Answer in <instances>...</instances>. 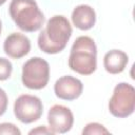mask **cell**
I'll return each instance as SVG.
<instances>
[{
  "instance_id": "1",
  "label": "cell",
  "mask_w": 135,
  "mask_h": 135,
  "mask_svg": "<svg viewBox=\"0 0 135 135\" xmlns=\"http://www.w3.org/2000/svg\"><path fill=\"white\" fill-rule=\"evenodd\" d=\"M72 36L70 21L62 15H56L49 19L45 27L38 36V46L46 54L61 52Z\"/></svg>"
},
{
  "instance_id": "2",
  "label": "cell",
  "mask_w": 135,
  "mask_h": 135,
  "mask_svg": "<svg viewBox=\"0 0 135 135\" xmlns=\"http://www.w3.org/2000/svg\"><path fill=\"white\" fill-rule=\"evenodd\" d=\"M97 49L94 40L88 36L78 37L71 49L69 66L81 75H91L97 66Z\"/></svg>"
},
{
  "instance_id": "3",
  "label": "cell",
  "mask_w": 135,
  "mask_h": 135,
  "mask_svg": "<svg viewBox=\"0 0 135 135\" xmlns=\"http://www.w3.org/2000/svg\"><path fill=\"white\" fill-rule=\"evenodd\" d=\"M9 15L20 30L28 33L40 30L44 21V16L35 0H12Z\"/></svg>"
},
{
  "instance_id": "4",
  "label": "cell",
  "mask_w": 135,
  "mask_h": 135,
  "mask_svg": "<svg viewBox=\"0 0 135 135\" xmlns=\"http://www.w3.org/2000/svg\"><path fill=\"white\" fill-rule=\"evenodd\" d=\"M135 109V90L127 82L118 83L109 101L110 113L119 118L130 116Z\"/></svg>"
},
{
  "instance_id": "5",
  "label": "cell",
  "mask_w": 135,
  "mask_h": 135,
  "mask_svg": "<svg viewBox=\"0 0 135 135\" xmlns=\"http://www.w3.org/2000/svg\"><path fill=\"white\" fill-rule=\"evenodd\" d=\"M50 79V65L40 58L33 57L22 66V82L31 90L43 89Z\"/></svg>"
},
{
  "instance_id": "6",
  "label": "cell",
  "mask_w": 135,
  "mask_h": 135,
  "mask_svg": "<svg viewBox=\"0 0 135 135\" xmlns=\"http://www.w3.org/2000/svg\"><path fill=\"white\" fill-rule=\"evenodd\" d=\"M43 112V105L37 96L20 95L14 103V113L18 120L23 123H32L38 120Z\"/></svg>"
},
{
  "instance_id": "7",
  "label": "cell",
  "mask_w": 135,
  "mask_h": 135,
  "mask_svg": "<svg viewBox=\"0 0 135 135\" xmlns=\"http://www.w3.org/2000/svg\"><path fill=\"white\" fill-rule=\"evenodd\" d=\"M47 121L53 133L64 134L72 129L74 116L69 108L62 104H55L49 111Z\"/></svg>"
},
{
  "instance_id": "8",
  "label": "cell",
  "mask_w": 135,
  "mask_h": 135,
  "mask_svg": "<svg viewBox=\"0 0 135 135\" xmlns=\"http://www.w3.org/2000/svg\"><path fill=\"white\" fill-rule=\"evenodd\" d=\"M83 90L82 82L73 76H62L54 84L56 96L63 100L77 99Z\"/></svg>"
},
{
  "instance_id": "9",
  "label": "cell",
  "mask_w": 135,
  "mask_h": 135,
  "mask_svg": "<svg viewBox=\"0 0 135 135\" xmlns=\"http://www.w3.org/2000/svg\"><path fill=\"white\" fill-rule=\"evenodd\" d=\"M3 50L8 57L20 59L28 54L31 50V41L23 34L12 33L4 40Z\"/></svg>"
},
{
  "instance_id": "10",
  "label": "cell",
  "mask_w": 135,
  "mask_h": 135,
  "mask_svg": "<svg viewBox=\"0 0 135 135\" xmlns=\"http://www.w3.org/2000/svg\"><path fill=\"white\" fill-rule=\"evenodd\" d=\"M72 21L77 28L88 31L92 28L96 22V13L92 6L88 4H80L73 9Z\"/></svg>"
},
{
  "instance_id": "11",
  "label": "cell",
  "mask_w": 135,
  "mask_h": 135,
  "mask_svg": "<svg viewBox=\"0 0 135 135\" xmlns=\"http://www.w3.org/2000/svg\"><path fill=\"white\" fill-rule=\"evenodd\" d=\"M128 61V55L120 50H111L103 57L104 69L110 74L121 73L126 69Z\"/></svg>"
},
{
  "instance_id": "12",
  "label": "cell",
  "mask_w": 135,
  "mask_h": 135,
  "mask_svg": "<svg viewBox=\"0 0 135 135\" xmlns=\"http://www.w3.org/2000/svg\"><path fill=\"white\" fill-rule=\"evenodd\" d=\"M82 134L83 135H92V134L100 135V134H110V132L102 124H100L98 122H90L82 130Z\"/></svg>"
},
{
  "instance_id": "13",
  "label": "cell",
  "mask_w": 135,
  "mask_h": 135,
  "mask_svg": "<svg viewBox=\"0 0 135 135\" xmlns=\"http://www.w3.org/2000/svg\"><path fill=\"white\" fill-rule=\"evenodd\" d=\"M13 71V65L8 59L0 57V81L9 78Z\"/></svg>"
},
{
  "instance_id": "14",
  "label": "cell",
  "mask_w": 135,
  "mask_h": 135,
  "mask_svg": "<svg viewBox=\"0 0 135 135\" xmlns=\"http://www.w3.org/2000/svg\"><path fill=\"white\" fill-rule=\"evenodd\" d=\"M0 134L6 135H20V130L11 122H2L0 123Z\"/></svg>"
},
{
  "instance_id": "15",
  "label": "cell",
  "mask_w": 135,
  "mask_h": 135,
  "mask_svg": "<svg viewBox=\"0 0 135 135\" xmlns=\"http://www.w3.org/2000/svg\"><path fill=\"white\" fill-rule=\"evenodd\" d=\"M7 108V96L4 90L0 88V116H2Z\"/></svg>"
},
{
  "instance_id": "16",
  "label": "cell",
  "mask_w": 135,
  "mask_h": 135,
  "mask_svg": "<svg viewBox=\"0 0 135 135\" xmlns=\"http://www.w3.org/2000/svg\"><path fill=\"white\" fill-rule=\"evenodd\" d=\"M30 135H33V134H49V135H53V131L51 129H47L46 127L44 126H39L37 127L36 129H33L28 132Z\"/></svg>"
},
{
  "instance_id": "17",
  "label": "cell",
  "mask_w": 135,
  "mask_h": 135,
  "mask_svg": "<svg viewBox=\"0 0 135 135\" xmlns=\"http://www.w3.org/2000/svg\"><path fill=\"white\" fill-rule=\"evenodd\" d=\"M5 1H6V0H0V5L4 4V3H5Z\"/></svg>"
},
{
  "instance_id": "18",
  "label": "cell",
  "mask_w": 135,
  "mask_h": 135,
  "mask_svg": "<svg viewBox=\"0 0 135 135\" xmlns=\"http://www.w3.org/2000/svg\"><path fill=\"white\" fill-rule=\"evenodd\" d=\"M1 30H2V25H1V20H0V34H1Z\"/></svg>"
}]
</instances>
